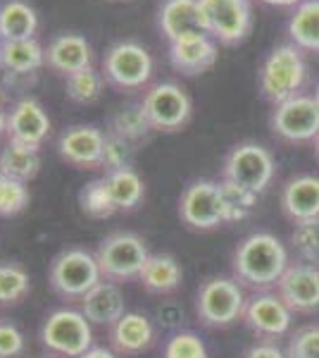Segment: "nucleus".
Segmentation results:
<instances>
[{"label":"nucleus","instance_id":"obj_1","mask_svg":"<svg viewBox=\"0 0 319 358\" xmlns=\"http://www.w3.org/2000/svg\"><path fill=\"white\" fill-rule=\"evenodd\" d=\"M288 265L286 246L269 232L248 234L234 251V277L255 292H269L279 285Z\"/></svg>","mask_w":319,"mask_h":358},{"label":"nucleus","instance_id":"obj_2","mask_svg":"<svg viewBox=\"0 0 319 358\" xmlns=\"http://www.w3.org/2000/svg\"><path fill=\"white\" fill-rule=\"evenodd\" d=\"M305 79L307 65L303 50L295 43H281L265 57L262 67H260L258 84L267 101L279 106V103L300 94Z\"/></svg>","mask_w":319,"mask_h":358},{"label":"nucleus","instance_id":"obj_3","mask_svg":"<svg viewBox=\"0 0 319 358\" xmlns=\"http://www.w3.org/2000/svg\"><path fill=\"white\" fill-rule=\"evenodd\" d=\"M246 292L236 277H210L195 294V313L207 327H229L243 320Z\"/></svg>","mask_w":319,"mask_h":358},{"label":"nucleus","instance_id":"obj_4","mask_svg":"<svg viewBox=\"0 0 319 358\" xmlns=\"http://www.w3.org/2000/svg\"><path fill=\"white\" fill-rule=\"evenodd\" d=\"M148 258L150 251L146 241L133 232H112L96 248V261L101 265L103 280L117 282V285L126 280H138Z\"/></svg>","mask_w":319,"mask_h":358},{"label":"nucleus","instance_id":"obj_5","mask_svg":"<svg viewBox=\"0 0 319 358\" xmlns=\"http://www.w3.org/2000/svg\"><path fill=\"white\" fill-rule=\"evenodd\" d=\"M48 280L55 294H60L62 299L81 301L98 282H103V273L96 261V253L86 248H65L50 263Z\"/></svg>","mask_w":319,"mask_h":358},{"label":"nucleus","instance_id":"obj_6","mask_svg":"<svg viewBox=\"0 0 319 358\" xmlns=\"http://www.w3.org/2000/svg\"><path fill=\"white\" fill-rule=\"evenodd\" d=\"M40 342L60 358H79L94 346V327L81 310L57 308L43 320Z\"/></svg>","mask_w":319,"mask_h":358},{"label":"nucleus","instance_id":"obj_7","mask_svg":"<svg viewBox=\"0 0 319 358\" xmlns=\"http://www.w3.org/2000/svg\"><path fill=\"white\" fill-rule=\"evenodd\" d=\"M274 155L260 143L246 141L234 146L226 155L222 179L260 196L274 179Z\"/></svg>","mask_w":319,"mask_h":358},{"label":"nucleus","instance_id":"obj_8","mask_svg":"<svg viewBox=\"0 0 319 358\" xmlns=\"http://www.w3.org/2000/svg\"><path fill=\"white\" fill-rule=\"evenodd\" d=\"M103 77L121 91L143 89L153 77V57L138 41H119L103 57Z\"/></svg>","mask_w":319,"mask_h":358},{"label":"nucleus","instance_id":"obj_9","mask_svg":"<svg viewBox=\"0 0 319 358\" xmlns=\"http://www.w3.org/2000/svg\"><path fill=\"white\" fill-rule=\"evenodd\" d=\"M179 217L186 227L198 229V232H207V229L226 224L219 182H212V179L191 182L179 199Z\"/></svg>","mask_w":319,"mask_h":358},{"label":"nucleus","instance_id":"obj_10","mask_svg":"<svg viewBox=\"0 0 319 358\" xmlns=\"http://www.w3.org/2000/svg\"><path fill=\"white\" fill-rule=\"evenodd\" d=\"M207 34L222 45H239L253 29L251 0H200Z\"/></svg>","mask_w":319,"mask_h":358},{"label":"nucleus","instance_id":"obj_11","mask_svg":"<svg viewBox=\"0 0 319 358\" xmlns=\"http://www.w3.org/2000/svg\"><path fill=\"white\" fill-rule=\"evenodd\" d=\"M155 131H177L191 120L193 103L186 89L174 82H160L150 86L141 101Z\"/></svg>","mask_w":319,"mask_h":358},{"label":"nucleus","instance_id":"obj_12","mask_svg":"<svg viewBox=\"0 0 319 358\" xmlns=\"http://www.w3.org/2000/svg\"><path fill=\"white\" fill-rule=\"evenodd\" d=\"M272 129L276 136L291 143L315 141L319 136V103L315 96L298 94L288 101L274 106L272 113Z\"/></svg>","mask_w":319,"mask_h":358},{"label":"nucleus","instance_id":"obj_13","mask_svg":"<svg viewBox=\"0 0 319 358\" xmlns=\"http://www.w3.org/2000/svg\"><path fill=\"white\" fill-rule=\"evenodd\" d=\"M243 322L265 342H274L276 337H283L291 330L293 310L276 292H255L246 301Z\"/></svg>","mask_w":319,"mask_h":358},{"label":"nucleus","instance_id":"obj_14","mask_svg":"<svg viewBox=\"0 0 319 358\" xmlns=\"http://www.w3.org/2000/svg\"><path fill=\"white\" fill-rule=\"evenodd\" d=\"M105 134L94 124H72L57 138V153L67 165L79 170H98L103 160Z\"/></svg>","mask_w":319,"mask_h":358},{"label":"nucleus","instance_id":"obj_15","mask_svg":"<svg viewBox=\"0 0 319 358\" xmlns=\"http://www.w3.org/2000/svg\"><path fill=\"white\" fill-rule=\"evenodd\" d=\"M276 294L293 313H315L319 310V268L300 261L291 263L276 285Z\"/></svg>","mask_w":319,"mask_h":358},{"label":"nucleus","instance_id":"obj_16","mask_svg":"<svg viewBox=\"0 0 319 358\" xmlns=\"http://www.w3.org/2000/svg\"><path fill=\"white\" fill-rule=\"evenodd\" d=\"M50 134V117L36 98H20L8 110V138L15 143L40 148Z\"/></svg>","mask_w":319,"mask_h":358},{"label":"nucleus","instance_id":"obj_17","mask_svg":"<svg viewBox=\"0 0 319 358\" xmlns=\"http://www.w3.org/2000/svg\"><path fill=\"white\" fill-rule=\"evenodd\" d=\"M160 31L167 41H179L186 36L207 34L205 15H202L200 0H162L158 13Z\"/></svg>","mask_w":319,"mask_h":358},{"label":"nucleus","instance_id":"obj_18","mask_svg":"<svg viewBox=\"0 0 319 358\" xmlns=\"http://www.w3.org/2000/svg\"><path fill=\"white\" fill-rule=\"evenodd\" d=\"M219 48L217 41L210 34H200V36H186L179 41L170 43V62L177 72L186 74V77H198L205 74L214 62H217Z\"/></svg>","mask_w":319,"mask_h":358},{"label":"nucleus","instance_id":"obj_19","mask_svg":"<svg viewBox=\"0 0 319 358\" xmlns=\"http://www.w3.org/2000/svg\"><path fill=\"white\" fill-rule=\"evenodd\" d=\"M45 65L62 77L94 67V48L81 34H57L45 48Z\"/></svg>","mask_w":319,"mask_h":358},{"label":"nucleus","instance_id":"obj_20","mask_svg":"<svg viewBox=\"0 0 319 358\" xmlns=\"http://www.w3.org/2000/svg\"><path fill=\"white\" fill-rule=\"evenodd\" d=\"M155 342V327L148 315L126 310L110 327V346L117 356H136L148 351Z\"/></svg>","mask_w":319,"mask_h":358},{"label":"nucleus","instance_id":"obj_21","mask_svg":"<svg viewBox=\"0 0 319 358\" xmlns=\"http://www.w3.org/2000/svg\"><path fill=\"white\" fill-rule=\"evenodd\" d=\"M281 210L288 220L303 222L319 217V177L298 175L291 177L281 189Z\"/></svg>","mask_w":319,"mask_h":358},{"label":"nucleus","instance_id":"obj_22","mask_svg":"<svg viewBox=\"0 0 319 358\" xmlns=\"http://www.w3.org/2000/svg\"><path fill=\"white\" fill-rule=\"evenodd\" d=\"M81 313L89 317L91 325H107L112 327L121 315L126 313L124 292L117 282L103 280L81 299Z\"/></svg>","mask_w":319,"mask_h":358},{"label":"nucleus","instance_id":"obj_23","mask_svg":"<svg viewBox=\"0 0 319 358\" xmlns=\"http://www.w3.org/2000/svg\"><path fill=\"white\" fill-rule=\"evenodd\" d=\"M45 65V48L36 38L0 41V69L10 77H34Z\"/></svg>","mask_w":319,"mask_h":358},{"label":"nucleus","instance_id":"obj_24","mask_svg":"<svg viewBox=\"0 0 319 358\" xmlns=\"http://www.w3.org/2000/svg\"><path fill=\"white\" fill-rule=\"evenodd\" d=\"M38 15L27 0L0 3V41H24L36 38Z\"/></svg>","mask_w":319,"mask_h":358},{"label":"nucleus","instance_id":"obj_25","mask_svg":"<svg viewBox=\"0 0 319 358\" xmlns=\"http://www.w3.org/2000/svg\"><path fill=\"white\" fill-rule=\"evenodd\" d=\"M184 273L177 258L170 253H150L148 263L143 265L138 282L150 294H172L181 287Z\"/></svg>","mask_w":319,"mask_h":358},{"label":"nucleus","instance_id":"obj_26","mask_svg":"<svg viewBox=\"0 0 319 358\" xmlns=\"http://www.w3.org/2000/svg\"><path fill=\"white\" fill-rule=\"evenodd\" d=\"M288 36L300 50L319 53V0H303L288 20Z\"/></svg>","mask_w":319,"mask_h":358},{"label":"nucleus","instance_id":"obj_27","mask_svg":"<svg viewBox=\"0 0 319 358\" xmlns=\"http://www.w3.org/2000/svg\"><path fill=\"white\" fill-rule=\"evenodd\" d=\"M40 170L38 148L24 146V143L8 141V146L0 151V175L17 179V182H31Z\"/></svg>","mask_w":319,"mask_h":358},{"label":"nucleus","instance_id":"obj_28","mask_svg":"<svg viewBox=\"0 0 319 358\" xmlns=\"http://www.w3.org/2000/svg\"><path fill=\"white\" fill-rule=\"evenodd\" d=\"M103 179H105L110 199H112L117 210H133V208L141 206L143 196H146V187H143V179L138 177L133 167L107 172Z\"/></svg>","mask_w":319,"mask_h":358},{"label":"nucleus","instance_id":"obj_29","mask_svg":"<svg viewBox=\"0 0 319 358\" xmlns=\"http://www.w3.org/2000/svg\"><path fill=\"white\" fill-rule=\"evenodd\" d=\"M107 131L126 138V141L136 146V143H141V141H148V136L153 134L155 129H153V124H150L141 103H131V106H124L112 113Z\"/></svg>","mask_w":319,"mask_h":358},{"label":"nucleus","instance_id":"obj_30","mask_svg":"<svg viewBox=\"0 0 319 358\" xmlns=\"http://www.w3.org/2000/svg\"><path fill=\"white\" fill-rule=\"evenodd\" d=\"M65 89H67V98L74 103H79V106H91V103H96L98 98L103 96V91H105V77H103V72H98L96 67H86L81 69V72H74L69 74Z\"/></svg>","mask_w":319,"mask_h":358},{"label":"nucleus","instance_id":"obj_31","mask_svg":"<svg viewBox=\"0 0 319 358\" xmlns=\"http://www.w3.org/2000/svg\"><path fill=\"white\" fill-rule=\"evenodd\" d=\"M31 292L27 270L17 263H0V308L17 306Z\"/></svg>","mask_w":319,"mask_h":358},{"label":"nucleus","instance_id":"obj_32","mask_svg":"<svg viewBox=\"0 0 319 358\" xmlns=\"http://www.w3.org/2000/svg\"><path fill=\"white\" fill-rule=\"evenodd\" d=\"M79 206L94 220H105L117 213L112 199H110L105 179H94V182L84 184V189L79 192Z\"/></svg>","mask_w":319,"mask_h":358},{"label":"nucleus","instance_id":"obj_33","mask_svg":"<svg viewBox=\"0 0 319 358\" xmlns=\"http://www.w3.org/2000/svg\"><path fill=\"white\" fill-rule=\"evenodd\" d=\"M222 187V201H224V220L226 222H241L246 220L253 213L255 203H258V194L248 192L243 187H236V184L222 179L219 182Z\"/></svg>","mask_w":319,"mask_h":358},{"label":"nucleus","instance_id":"obj_34","mask_svg":"<svg viewBox=\"0 0 319 358\" xmlns=\"http://www.w3.org/2000/svg\"><path fill=\"white\" fill-rule=\"evenodd\" d=\"M291 246L300 263H310L319 268V217L293 224Z\"/></svg>","mask_w":319,"mask_h":358},{"label":"nucleus","instance_id":"obj_35","mask_svg":"<svg viewBox=\"0 0 319 358\" xmlns=\"http://www.w3.org/2000/svg\"><path fill=\"white\" fill-rule=\"evenodd\" d=\"M133 163V143H129L126 138H121L112 131H105V143H103V160H101V170L107 172H117L126 170Z\"/></svg>","mask_w":319,"mask_h":358},{"label":"nucleus","instance_id":"obj_36","mask_svg":"<svg viewBox=\"0 0 319 358\" xmlns=\"http://www.w3.org/2000/svg\"><path fill=\"white\" fill-rule=\"evenodd\" d=\"M162 358H210V354L198 334L191 330H179L165 342Z\"/></svg>","mask_w":319,"mask_h":358},{"label":"nucleus","instance_id":"obj_37","mask_svg":"<svg viewBox=\"0 0 319 358\" xmlns=\"http://www.w3.org/2000/svg\"><path fill=\"white\" fill-rule=\"evenodd\" d=\"M27 206H29L27 184L0 175V217L20 215Z\"/></svg>","mask_w":319,"mask_h":358},{"label":"nucleus","instance_id":"obj_38","mask_svg":"<svg viewBox=\"0 0 319 358\" xmlns=\"http://www.w3.org/2000/svg\"><path fill=\"white\" fill-rule=\"evenodd\" d=\"M288 358H319V325H305L291 334L286 346Z\"/></svg>","mask_w":319,"mask_h":358},{"label":"nucleus","instance_id":"obj_39","mask_svg":"<svg viewBox=\"0 0 319 358\" xmlns=\"http://www.w3.org/2000/svg\"><path fill=\"white\" fill-rule=\"evenodd\" d=\"M24 351V334L13 322H0V356L17 358Z\"/></svg>","mask_w":319,"mask_h":358},{"label":"nucleus","instance_id":"obj_40","mask_svg":"<svg viewBox=\"0 0 319 358\" xmlns=\"http://www.w3.org/2000/svg\"><path fill=\"white\" fill-rule=\"evenodd\" d=\"M243 358H288L276 342H258L243 354Z\"/></svg>","mask_w":319,"mask_h":358},{"label":"nucleus","instance_id":"obj_41","mask_svg":"<svg viewBox=\"0 0 319 358\" xmlns=\"http://www.w3.org/2000/svg\"><path fill=\"white\" fill-rule=\"evenodd\" d=\"M160 320L165 322L167 327H177L179 322L184 320V308H179L177 303L165 306V308H160Z\"/></svg>","mask_w":319,"mask_h":358},{"label":"nucleus","instance_id":"obj_42","mask_svg":"<svg viewBox=\"0 0 319 358\" xmlns=\"http://www.w3.org/2000/svg\"><path fill=\"white\" fill-rule=\"evenodd\" d=\"M79 358H117L112 349H105V346H91L86 354H81Z\"/></svg>","mask_w":319,"mask_h":358},{"label":"nucleus","instance_id":"obj_43","mask_svg":"<svg viewBox=\"0 0 319 358\" xmlns=\"http://www.w3.org/2000/svg\"><path fill=\"white\" fill-rule=\"evenodd\" d=\"M267 5H274V8H295V5H300L303 0H262Z\"/></svg>","mask_w":319,"mask_h":358},{"label":"nucleus","instance_id":"obj_44","mask_svg":"<svg viewBox=\"0 0 319 358\" xmlns=\"http://www.w3.org/2000/svg\"><path fill=\"white\" fill-rule=\"evenodd\" d=\"M8 134V113L0 108V136Z\"/></svg>","mask_w":319,"mask_h":358},{"label":"nucleus","instance_id":"obj_45","mask_svg":"<svg viewBox=\"0 0 319 358\" xmlns=\"http://www.w3.org/2000/svg\"><path fill=\"white\" fill-rule=\"evenodd\" d=\"M312 143H315V153H317V160H319V136L315 138V141H312Z\"/></svg>","mask_w":319,"mask_h":358},{"label":"nucleus","instance_id":"obj_46","mask_svg":"<svg viewBox=\"0 0 319 358\" xmlns=\"http://www.w3.org/2000/svg\"><path fill=\"white\" fill-rule=\"evenodd\" d=\"M315 101L319 103V82H317V86H315Z\"/></svg>","mask_w":319,"mask_h":358},{"label":"nucleus","instance_id":"obj_47","mask_svg":"<svg viewBox=\"0 0 319 358\" xmlns=\"http://www.w3.org/2000/svg\"><path fill=\"white\" fill-rule=\"evenodd\" d=\"M38 358H60V356H55V354H48V356H38Z\"/></svg>","mask_w":319,"mask_h":358},{"label":"nucleus","instance_id":"obj_48","mask_svg":"<svg viewBox=\"0 0 319 358\" xmlns=\"http://www.w3.org/2000/svg\"><path fill=\"white\" fill-rule=\"evenodd\" d=\"M0 101H3V89H0Z\"/></svg>","mask_w":319,"mask_h":358},{"label":"nucleus","instance_id":"obj_49","mask_svg":"<svg viewBox=\"0 0 319 358\" xmlns=\"http://www.w3.org/2000/svg\"><path fill=\"white\" fill-rule=\"evenodd\" d=\"M114 3H124V0H114Z\"/></svg>","mask_w":319,"mask_h":358},{"label":"nucleus","instance_id":"obj_50","mask_svg":"<svg viewBox=\"0 0 319 358\" xmlns=\"http://www.w3.org/2000/svg\"><path fill=\"white\" fill-rule=\"evenodd\" d=\"M0 358H3V356H0Z\"/></svg>","mask_w":319,"mask_h":358}]
</instances>
